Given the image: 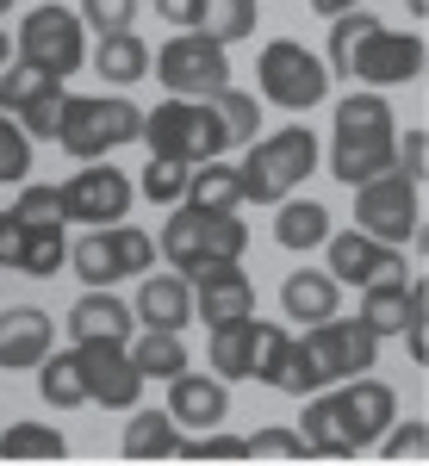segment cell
Returning a JSON list of instances; mask_svg holds the SVG:
<instances>
[{
	"mask_svg": "<svg viewBox=\"0 0 429 466\" xmlns=\"http://www.w3.org/2000/svg\"><path fill=\"white\" fill-rule=\"evenodd\" d=\"M393 417H398V392L373 373H355V380H336V392L323 386V392L305 398L299 435H305V454L349 461V454H367Z\"/></svg>",
	"mask_w": 429,
	"mask_h": 466,
	"instance_id": "obj_1",
	"label": "cell"
},
{
	"mask_svg": "<svg viewBox=\"0 0 429 466\" xmlns=\"http://www.w3.org/2000/svg\"><path fill=\"white\" fill-rule=\"evenodd\" d=\"M367 367H380V336L367 329L361 318H330L323 323H305V336L286 342V360L274 373V392L286 398H312L336 380H355Z\"/></svg>",
	"mask_w": 429,
	"mask_h": 466,
	"instance_id": "obj_2",
	"label": "cell"
},
{
	"mask_svg": "<svg viewBox=\"0 0 429 466\" xmlns=\"http://www.w3.org/2000/svg\"><path fill=\"white\" fill-rule=\"evenodd\" d=\"M393 137H398V125H393V106H386V94H380V87L336 100L330 175L342 180V187H361V180L386 175V168H393Z\"/></svg>",
	"mask_w": 429,
	"mask_h": 466,
	"instance_id": "obj_3",
	"label": "cell"
},
{
	"mask_svg": "<svg viewBox=\"0 0 429 466\" xmlns=\"http://www.w3.org/2000/svg\"><path fill=\"white\" fill-rule=\"evenodd\" d=\"M250 156L237 162V180H243V199L255 206H281L286 193H299L305 175H318V137L305 125H281L268 137H250Z\"/></svg>",
	"mask_w": 429,
	"mask_h": 466,
	"instance_id": "obj_4",
	"label": "cell"
},
{
	"mask_svg": "<svg viewBox=\"0 0 429 466\" xmlns=\"http://www.w3.org/2000/svg\"><path fill=\"white\" fill-rule=\"evenodd\" d=\"M143 131V106H131L125 94H69L63 118H56V144L75 162H107L112 149L138 144Z\"/></svg>",
	"mask_w": 429,
	"mask_h": 466,
	"instance_id": "obj_5",
	"label": "cell"
},
{
	"mask_svg": "<svg viewBox=\"0 0 429 466\" xmlns=\"http://www.w3.org/2000/svg\"><path fill=\"white\" fill-rule=\"evenodd\" d=\"M138 144H149V156H169V162H212V156H224L230 149V137H224V118L212 112V100H180V94H169L156 112H143V131Z\"/></svg>",
	"mask_w": 429,
	"mask_h": 466,
	"instance_id": "obj_6",
	"label": "cell"
},
{
	"mask_svg": "<svg viewBox=\"0 0 429 466\" xmlns=\"http://www.w3.org/2000/svg\"><path fill=\"white\" fill-rule=\"evenodd\" d=\"M255 87H261V100L281 112H312L330 100V69H323V56L312 44H299V37H274V44H261V63H255Z\"/></svg>",
	"mask_w": 429,
	"mask_h": 466,
	"instance_id": "obj_7",
	"label": "cell"
},
{
	"mask_svg": "<svg viewBox=\"0 0 429 466\" xmlns=\"http://www.w3.org/2000/svg\"><path fill=\"white\" fill-rule=\"evenodd\" d=\"M69 268L87 287H112V280H138L156 268V237L138 224H87V237L69 243Z\"/></svg>",
	"mask_w": 429,
	"mask_h": 466,
	"instance_id": "obj_8",
	"label": "cell"
},
{
	"mask_svg": "<svg viewBox=\"0 0 429 466\" xmlns=\"http://www.w3.org/2000/svg\"><path fill=\"white\" fill-rule=\"evenodd\" d=\"M149 75L180 94V100H212L218 87H230V50L206 32H175L162 50H149Z\"/></svg>",
	"mask_w": 429,
	"mask_h": 466,
	"instance_id": "obj_9",
	"label": "cell"
},
{
	"mask_svg": "<svg viewBox=\"0 0 429 466\" xmlns=\"http://www.w3.org/2000/svg\"><path fill=\"white\" fill-rule=\"evenodd\" d=\"M26 63L37 69H50L56 81H69L75 69H87V25H81V13L75 6H32L26 19H19V44H13Z\"/></svg>",
	"mask_w": 429,
	"mask_h": 466,
	"instance_id": "obj_10",
	"label": "cell"
},
{
	"mask_svg": "<svg viewBox=\"0 0 429 466\" xmlns=\"http://www.w3.org/2000/svg\"><path fill=\"white\" fill-rule=\"evenodd\" d=\"M355 230H367V237H380V243H393V249H404V243H417V230H424V199H417V180L404 175H373L355 187Z\"/></svg>",
	"mask_w": 429,
	"mask_h": 466,
	"instance_id": "obj_11",
	"label": "cell"
},
{
	"mask_svg": "<svg viewBox=\"0 0 429 466\" xmlns=\"http://www.w3.org/2000/svg\"><path fill=\"white\" fill-rule=\"evenodd\" d=\"M424 37L417 32H393V25H373L349 56V81L361 87H404V81H424Z\"/></svg>",
	"mask_w": 429,
	"mask_h": 466,
	"instance_id": "obj_12",
	"label": "cell"
},
{
	"mask_svg": "<svg viewBox=\"0 0 429 466\" xmlns=\"http://www.w3.org/2000/svg\"><path fill=\"white\" fill-rule=\"evenodd\" d=\"M56 193H63V224H118V218H131V199H138L131 175L100 168V162L75 168Z\"/></svg>",
	"mask_w": 429,
	"mask_h": 466,
	"instance_id": "obj_13",
	"label": "cell"
},
{
	"mask_svg": "<svg viewBox=\"0 0 429 466\" xmlns=\"http://www.w3.org/2000/svg\"><path fill=\"white\" fill-rule=\"evenodd\" d=\"M75 360H81L87 404H100V410H131L143 398V386H149L125 342H75Z\"/></svg>",
	"mask_w": 429,
	"mask_h": 466,
	"instance_id": "obj_14",
	"label": "cell"
},
{
	"mask_svg": "<svg viewBox=\"0 0 429 466\" xmlns=\"http://www.w3.org/2000/svg\"><path fill=\"white\" fill-rule=\"evenodd\" d=\"M187 287H193V318L206 323V329L255 311V280L243 274V261H212V268L187 274Z\"/></svg>",
	"mask_w": 429,
	"mask_h": 466,
	"instance_id": "obj_15",
	"label": "cell"
},
{
	"mask_svg": "<svg viewBox=\"0 0 429 466\" xmlns=\"http://www.w3.org/2000/svg\"><path fill=\"white\" fill-rule=\"evenodd\" d=\"M323 255H330L336 287H367V280H380V274H404V249L367 237V230H330V237H323Z\"/></svg>",
	"mask_w": 429,
	"mask_h": 466,
	"instance_id": "obj_16",
	"label": "cell"
},
{
	"mask_svg": "<svg viewBox=\"0 0 429 466\" xmlns=\"http://www.w3.org/2000/svg\"><path fill=\"white\" fill-rule=\"evenodd\" d=\"M56 349V318L44 305H6L0 311V373H26Z\"/></svg>",
	"mask_w": 429,
	"mask_h": 466,
	"instance_id": "obj_17",
	"label": "cell"
},
{
	"mask_svg": "<svg viewBox=\"0 0 429 466\" xmlns=\"http://www.w3.org/2000/svg\"><path fill=\"white\" fill-rule=\"evenodd\" d=\"M175 423L187 430H218L224 417H230V386L218 380V373H187L180 367L175 380H169V404H162Z\"/></svg>",
	"mask_w": 429,
	"mask_h": 466,
	"instance_id": "obj_18",
	"label": "cell"
},
{
	"mask_svg": "<svg viewBox=\"0 0 429 466\" xmlns=\"http://www.w3.org/2000/svg\"><path fill=\"white\" fill-rule=\"evenodd\" d=\"M143 287L131 299V318L143 329H187L193 323V287L187 274H138Z\"/></svg>",
	"mask_w": 429,
	"mask_h": 466,
	"instance_id": "obj_19",
	"label": "cell"
},
{
	"mask_svg": "<svg viewBox=\"0 0 429 466\" xmlns=\"http://www.w3.org/2000/svg\"><path fill=\"white\" fill-rule=\"evenodd\" d=\"M69 336L75 342H131L138 336V318L125 299H112L107 287H87L69 305Z\"/></svg>",
	"mask_w": 429,
	"mask_h": 466,
	"instance_id": "obj_20",
	"label": "cell"
},
{
	"mask_svg": "<svg viewBox=\"0 0 429 466\" xmlns=\"http://www.w3.org/2000/svg\"><path fill=\"white\" fill-rule=\"evenodd\" d=\"M417 299H429L424 280H404V274H380V280H367V287H361V323H367L373 336H398Z\"/></svg>",
	"mask_w": 429,
	"mask_h": 466,
	"instance_id": "obj_21",
	"label": "cell"
},
{
	"mask_svg": "<svg viewBox=\"0 0 429 466\" xmlns=\"http://www.w3.org/2000/svg\"><path fill=\"white\" fill-rule=\"evenodd\" d=\"M336 299H342V287H336L330 268H292L286 287H281V311L299 318V323H323L336 311Z\"/></svg>",
	"mask_w": 429,
	"mask_h": 466,
	"instance_id": "obj_22",
	"label": "cell"
},
{
	"mask_svg": "<svg viewBox=\"0 0 429 466\" xmlns=\"http://www.w3.org/2000/svg\"><path fill=\"white\" fill-rule=\"evenodd\" d=\"M87 63H94V75H107L112 87H131V81L149 75V44L131 25L125 32H100V44L87 50Z\"/></svg>",
	"mask_w": 429,
	"mask_h": 466,
	"instance_id": "obj_23",
	"label": "cell"
},
{
	"mask_svg": "<svg viewBox=\"0 0 429 466\" xmlns=\"http://www.w3.org/2000/svg\"><path fill=\"white\" fill-rule=\"evenodd\" d=\"M180 206H193V212H237V206H243V180H237V168H230L224 156H212V162H193Z\"/></svg>",
	"mask_w": 429,
	"mask_h": 466,
	"instance_id": "obj_24",
	"label": "cell"
},
{
	"mask_svg": "<svg viewBox=\"0 0 429 466\" xmlns=\"http://www.w3.org/2000/svg\"><path fill=\"white\" fill-rule=\"evenodd\" d=\"M323 237H330V212H323L318 199H292V193H286L281 218H274V243L292 249V255H305V249H323Z\"/></svg>",
	"mask_w": 429,
	"mask_h": 466,
	"instance_id": "obj_25",
	"label": "cell"
},
{
	"mask_svg": "<svg viewBox=\"0 0 429 466\" xmlns=\"http://www.w3.org/2000/svg\"><path fill=\"white\" fill-rule=\"evenodd\" d=\"M180 448V423L169 410H138L131 404V423H125V454L131 461H169Z\"/></svg>",
	"mask_w": 429,
	"mask_h": 466,
	"instance_id": "obj_26",
	"label": "cell"
},
{
	"mask_svg": "<svg viewBox=\"0 0 429 466\" xmlns=\"http://www.w3.org/2000/svg\"><path fill=\"white\" fill-rule=\"evenodd\" d=\"M250 349H255V311L250 318H230V323H212V373L230 386V380H250Z\"/></svg>",
	"mask_w": 429,
	"mask_h": 466,
	"instance_id": "obj_27",
	"label": "cell"
},
{
	"mask_svg": "<svg viewBox=\"0 0 429 466\" xmlns=\"http://www.w3.org/2000/svg\"><path fill=\"white\" fill-rule=\"evenodd\" d=\"M32 373H37V398H44L50 410H81V404H87V386H81V360H75V349L44 355Z\"/></svg>",
	"mask_w": 429,
	"mask_h": 466,
	"instance_id": "obj_28",
	"label": "cell"
},
{
	"mask_svg": "<svg viewBox=\"0 0 429 466\" xmlns=\"http://www.w3.org/2000/svg\"><path fill=\"white\" fill-rule=\"evenodd\" d=\"M125 349H131V360H138L143 380H162V386L187 367V342H180V329H143V336L125 342Z\"/></svg>",
	"mask_w": 429,
	"mask_h": 466,
	"instance_id": "obj_29",
	"label": "cell"
},
{
	"mask_svg": "<svg viewBox=\"0 0 429 466\" xmlns=\"http://www.w3.org/2000/svg\"><path fill=\"white\" fill-rule=\"evenodd\" d=\"M255 0H199V19H193V32L218 37L224 50L230 44H243V37H255Z\"/></svg>",
	"mask_w": 429,
	"mask_h": 466,
	"instance_id": "obj_30",
	"label": "cell"
},
{
	"mask_svg": "<svg viewBox=\"0 0 429 466\" xmlns=\"http://www.w3.org/2000/svg\"><path fill=\"white\" fill-rule=\"evenodd\" d=\"M0 454L6 461H56V454H69V441H63V430H50V423H6L0 430Z\"/></svg>",
	"mask_w": 429,
	"mask_h": 466,
	"instance_id": "obj_31",
	"label": "cell"
},
{
	"mask_svg": "<svg viewBox=\"0 0 429 466\" xmlns=\"http://www.w3.org/2000/svg\"><path fill=\"white\" fill-rule=\"evenodd\" d=\"M63 268H69V237H63V224H50V230H26L19 274H32V280H56Z\"/></svg>",
	"mask_w": 429,
	"mask_h": 466,
	"instance_id": "obj_32",
	"label": "cell"
},
{
	"mask_svg": "<svg viewBox=\"0 0 429 466\" xmlns=\"http://www.w3.org/2000/svg\"><path fill=\"white\" fill-rule=\"evenodd\" d=\"M50 87H63L50 69H37V63H26V56H13L6 69H0V112H19L32 106L37 94H50Z\"/></svg>",
	"mask_w": 429,
	"mask_h": 466,
	"instance_id": "obj_33",
	"label": "cell"
},
{
	"mask_svg": "<svg viewBox=\"0 0 429 466\" xmlns=\"http://www.w3.org/2000/svg\"><path fill=\"white\" fill-rule=\"evenodd\" d=\"M212 112L224 118L230 149H243L250 137H261V106H255V94H243V87H218V94H212Z\"/></svg>",
	"mask_w": 429,
	"mask_h": 466,
	"instance_id": "obj_34",
	"label": "cell"
},
{
	"mask_svg": "<svg viewBox=\"0 0 429 466\" xmlns=\"http://www.w3.org/2000/svg\"><path fill=\"white\" fill-rule=\"evenodd\" d=\"M373 25H380V19H373L367 6L336 13V19H330V50H323V69H330V75H349V56H355V44L373 32Z\"/></svg>",
	"mask_w": 429,
	"mask_h": 466,
	"instance_id": "obj_35",
	"label": "cell"
},
{
	"mask_svg": "<svg viewBox=\"0 0 429 466\" xmlns=\"http://www.w3.org/2000/svg\"><path fill=\"white\" fill-rule=\"evenodd\" d=\"M286 342H292V329L274 318H255V349H250V380H261V386H274V373H281L286 360Z\"/></svg>",
	"mask_w": 429,
	"mask_h": 466,
	"instance_id": "obj_36",
	"label": "cell"
},
{
	"mask_svg": "<svg viewBox=\"0 0 429 466\" xmlns=\"http://www.w3.org/2000/svg\"><path fill=\"white\" fill-rule=\"evenodd\" d=\"M187 162H169V156H149V168H143L138 193L149 199V206H180V193H187Z\"/></svg>",
	"mask_w": 429,
	"mask_h": 466,
	"instance_id": "obj_37",
	"label": "cell"
},
{
	"mask_svg": "<svg viewBox=\"0 0 429 466\" xmlns=\"http://www.w3.org/2000/svg\"><path fill=\"white\" fill-rule=\"evenodd\" d=\"M13 218H19L26 230H50V224H63V193H56V187H37V180H19Z\"/></svg>",
	"mask_w": 429,
	"mask_h": 466,
	"instance_id": "obj_38",
	"label": "cell"
},
{
	"mask_svg": "<svg viewBox=\"0 0 429 466\" xmlns=\"http://www.w3.org/2000/svg\"><path fill=\"white\" fill-rule=\"evenodd\" d=\"M0 180H6V187L32 180V137L19 131L13 112H0Z\"/></svg>",
	"mask_w": 429,
	"mask_h": 466,
	"instance_id": "obj_39",
	"label": "cell"
},
{
	"mask_svg": "<svg viewBox=\"0 0 429 466\" xmlns=\"http://www.w3.org/2000/svg\"><path fill=\"white\" fill-rule=\"evenodd\" d=\"M63 100H69V94H63V87H50V94H37L32 106H19V112H13V118H19V131H26L32 144H56V118H63Z\"/></svg>",
	"mask_w": 429,
	"mask_h": 466,
	"instance_id": "obj_40",
	"label": "cell"
},
{
	"mask_svg": "<svg viewBox=\"0 0 429 466\" xmlns=\"http://www.w3.org/2000/svg\"><path fill=\"white\" fill-rule=\"evenodd\" d=\"M373 448H380V454H393V461H424V448H429V423L424 417H404V423H386V430H380V441H373Z\"/></svg>",
	"mask_w": 429,
	"mask_h": 466,
	"instance_id": "obj_41",
	"label": "cell"
},
{
	"mask_svg": "<svg viewBox=\"0 0 429 466\" xmlns=\"http://www.w3.org/2000/svg\"><path fill=\"white\" fill-rule=\"evenodd\" d=\"M175 454H187V461H243V435H224V423H218V430L180 435Z\"/></svg>",
	"mask_w": 429,
	"mask_h": 466,
	"instance_id": "obj_42",
	"label": "cell"
},
{
	"mask_svg": "<svg viewBox=\"0 0 429 466\" xmlns=\"http://www.w3.org/2000/svg\"><path fill=\"white\" fill-rule=\"evenodd\" d=\"M424 162H429V131H424V125H411L404 137H393V175L424 180V175H429Z\"/></svg>",
	"mask_w": 429,
	"mask_h": 466,
	"instance_id": "obj_43",
	"label": "cell"
},
{
	"mask_svg": "<svg viewBox=\"0 0 429 466\" xmlns=\"http://www.w3.org/2000/svg\"><path fill=\"white\" fill-rule=\"evenodd\" d=\"M243 454H261V461H299V454H305V435L299 430H255V435H243Z\"/></svg>",
	"mask_w": 429,
	"mask_h": 466,
	"instance_id": "obj_44",
	"label": "cell"
},
{
	"mask_svg": "<svg viewBox=\"0 0 429 466\" xmlns=\"http://www.w3.org/2000/svg\"><path fill=\"white\" fill-rule=\"evenodd\" d=\"M138 19V0H81V25L94 32H125Z\"/></svg>",
	"mask_w": 429,
	"mask_h": 466,
	"instance_id": "obj_45",
	"label": "cell"
},
{
	"mask_svg": "<svg viewBox=\"0 0 429 466\" xmlns=\"http://www.w3.org/2000/svg\"><path fill=\"white\" fill-rule=\"evenodd\" d=\"M398 336H404L411 360L424 367V360H429V299H417V305H411V318H404V329H398Z\"/></svg>",
	"mask_w": 429,
	"mask_h": 466,
	"instance_id": "obj_46",
	"label": "cell"
},
{
	"mask_svg": "<svg viewBox=\"0 0 429 466\" xmlns=\"http://www.w3.org/2000/svg\"><path fill=\"white\" fill-rule=\"evenodd\" d=\"M19 255H26V224L0 212V268H19Z\"/></svg>",
	"mask_w": 429,
	"mask_h": 466,
	"instance_id": "obj_47",
	"label": "cell"
},
{
	"mask_svg": "<svg viewBox=\"0 0 429 466\" xmlns=\"http://www.w3.org/2000/svg\"><path fill=\"white\" fill-rule=\"evenodd\" d=\"M156 19H169V25L187 32V25L199 19V0H156Z\"/></svg>",
	"mask_w": 429,
	"mask_h": 466,
	"instance_id": "obj_48",
	"label": "cell"
},
{
	"mask_svg": "<svg viewBox=\"0 0 429 466\" xmlns=\"http://www.w3.org/2000/svg\"><path fill=\"white\" fill-rule=\"evenodd\" d=\"M349 6H361V0H312L318 19H336V13H349Z\"/></svg>",
	"mask_w": 429,
	"mask_h": 466,
	"instance_id": "obj_49",
	"label": "cell"
},
{
	"mask_svg": "<svg viewBox=\"0 0 429 466\" xmlns=\"http://www.w3.org/2000/svg\"><path fill=\"white\" fill-rule=\"evenodd\" d=\"M424 13H429V0H411V19H424Z\"/></svg>",
	"mask_w": 429,
	"mask_h": 466,
	"instance_id": "obj_50",
	"label": "cell"
},
{
	"mask_svg": "<svg viewBox=\"0 0 429 466\" xmlns=\"http://www.w3.org/2000/svg\"><path fill=\"white\" fill-rule=\"evenodd\" d=\"M6 13H13V0H0V19H6Z\"/></svg>",
	"mask_w": 429,
	"mask_h": 466,
	"instance_id": "obj_51",
	"label": "cell"
},
{
	"mask_svg": "<svg viewBox=\"0 0 429 466\" xmlns=\"http://www.w3.org/2000/svg\"><path fill=\"white\" fill-rule=\"evenodd\" d=\"M0 69H6V63H0Z\"/></svg>",
	"mask_w": 429,
	"mask_h": 466,
	"instance_id": "obj_52",
	"label": "cell"
}]
</instances>
